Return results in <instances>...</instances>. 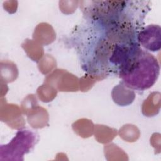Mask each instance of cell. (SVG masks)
Masks as SVG:
<instances>
[{"label": "cell", "mask_w": 161, "mask_h": 161, "mask_svg": "<svg viewBox=\"0 0 161 161\" xmlns=\"http://www.w3.org/2000/svg\"><path fill=\"white\" fill-rule=\"evenodd\" d=\"M119 69V77L127 87L143 91L155 84L160 66L152 55L135 45Z\"/></svg>", "instance_id": "6da1fadb"}, {"label": "cell", "mask_w": 161, "mask_h": 161, "mask_svg": "<svg viewBox=\"0 0 161 161\" xmlns=\"http://www.w3.org/2000/svg\"><path fill=\"white\" fill-rule=\"evenodd\" d=\"M36 140L34 133L29 130H19L8 144L1 145V151L15 152V155L23 156L33 148Z\"/></svg>", "instance_id": "7a4b0ae2"}, {"label": "cell", "mask_w": 161, "mask_h": 161, "mask_svg": "<svg viewBox=\"0 0 161 161\" xmlns=\"http://www.w3.org/2000/svg\"><path fill=\"white\" fill-rule=\"evenodd\" d=\"M161 29L157 25H150L143 29L138 35L140 44L150 51L155 52L161 47Z\"/></svg>", "instance_id": "3957f363"}, {"label": "cell", "mask_w": 161, "mask_h": 161, "mask_svg": "<svg viewBox=\"0 0 161 161\" xmlns=\"http://www.w3.org/2000/svg\"><path fill=\"white\" fill-rule=\"evenodd\" d=\"M111 96L114 102L121 106L131 104L135 97L134 91L127 87L123 82L114 87Z\"/></svg>", "instance_id": "277c9868"}, {"label": "cell", "mask_w": 161, "mask_h": 161, "mask_svg": "<svg viewBox=\"0 0 161 161\" xmlns=\"http://www.w3.org/2000/svg\"><path fill=\"white\" fill-rule=\"evenodd\" d=\"M160 94L158 92L150 94L147 100L143 103L142 113L147 116H153L157 114L160 107Z\"/></svg>", "instance_id": "5b68a950"}, {"label": "cell", "mask_w": 161, "mask_h": 161, "mask_svg": "<svg viewBox=\"0 0 161 161\" xmlns=\"http://www.w3.org/2000/svg\"><path fill=\"white\" fill-rule=\"evenodd\" d=\"M30 111H33L31 109ZM32 114L28 116L29 123L34 128H42L45 126L48 122V113L43 108L36 106L35 111H33Z\"/></svg>", "instance_id": "8992f818"}, {"label": "cell", "mask_w": 161, "mask_h": 161, "mask_svg": "<svg viewBox=\"0 0 161 161\" xmlns=\"http://www.w3.org/2000/svg\"><path fill=\"white\" fill-rule=\"evenodd\" d=\"M38 34L43 35L42 37H40L38 39L39 40L38 41L41 42L42 43H43L44 44H48V43L52 42L54 40L52 38L46 35H48L49 36H55V33H54L53 28H52L51 26H50V25H48L47 23H42L38 25V26L36 27V28L35 31L34 35H38Z\"/></svg>", "instance_id": "52a82bcc"}, {"label": "cell", "mask_w": 161, "mask_h": 161, "mask_svg": "<svg viewBox=\"0 0 161 161\" xmlns=\"http://www.w3.org/2000/svg\"><path fill=\"white\" fill-rule=\"evenodd\" d=\"M79 1H60L59 2V6L61 11L66 14L72 13L75 11L76 9Z\"/></svg>", "instance_id": "ba28073f"}]
</instances>
